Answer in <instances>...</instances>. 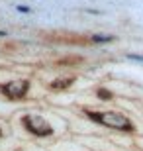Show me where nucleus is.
Instances as JSON below:
<instances>
[{"instance_id":"6","label":"nucleus","mask_w":143,"mask_h":151,"mask_svg":"<svg viewBox=\"0 0 143 151\" xmlns=\"http://www.w3.org/2000/svg\"><path fill=\"white\" fill-rule=\"evenodd\" d=\"M98 96H104V100H110V98H112V94L108 92V90H104V88L98 90Z\"/></svg>"},{"instance_id":"2","label":"nucleus","mask_w":143,"mask_h":151,"mask_svg":"<svg viewBox=\"0 0 143 151\" xmlns=\"http://www.w3.org/2000/svg\"><path fill=\"white\" fill-rule=\"evenodd\" d=\"M22 124L26 126L28 132H32V134H35V135H51L53 134V128L45 122V118L37 116V114H28V116H24Z\"/></svg>"},{"instance_id":"5","label":"nucleus","mask_w":143,"mask_h":151,"mask_svg":"<svg viewBox=\"0 0 143 151\" xmlns=\"http://www.w3.org/2000/svg\"><path fill=\"white\" fill-rule=\"evenodd\" d=\"M94 41H112V39H114V37H112V35H94Z\"/></svg>"},{"instance_id":"4","label":"nucleus","mask_w":143,"mask_h":151,"mask_svg":"<svg viewBox=\"0 0 143 151\" xmlns=\"http://www.w3.org/2000/svg\"><path fill=\"white\" fill-rule=\"evenodd\" d=\"M75 83V78H57L51 83V90H65Z\"/></svg>"},{"instance_id":"7","label":"nucleus","mask_w":143,"mask_h":151,"mask_svg":"<svg viewBox=\"0 0 143 151\" xmlns=\"http://www.w3.org/2000/svg\"><path fill=\"white\" fill-rule=\"evenodd\" d=\"M129 59H135V61H143V57L141 55H127Z\"/></svg>"},{"instance_id":"3","label":"nucleus","mask_w":143,"mask_h":151,"mask_svg":"<svg viewBox=\"0 0 143 151\" xmlns=\"http://www.w3.org/2000/svg\"><path fill=\"white\" fill-rule=\"evenodd\" d=\"M28 88H29V83L28 81H10V83H4L0 84V90L6 98L10 100H20L24 96L28 94Z\"/></svg>"},{"instance_id":"8","label":"nucleus","mask_w":143,"mask_h":151,"mask_svg":"<svg viewBox=\"0 0 143 151\" xmlns=\"http://www.w3.org/2000/svg\"><path fill=\"white\" fill-rule=\"evenodd\" d=\"M0 35H6V34H4V32H0Z\"/></svg>"},{"instance_id":"1","label":"nucleus","mask_w":143,"mask_h":151,"mask_svg":"<svg viewBox=\"0 0 143 151\" xmlns=\"http://www.w3.org/2000/svg\"><path fill=\"white\" fill-rule=\"evenodd\" d=\"M88 116L96 120V122L104 124L108 128H114V129H121V132H133V124L132 120H127L124 114H118V112H88Z\"/></svg>"},{"instance_id":"9","label":"nucleus","mask_w":143,"mask_h":151,"mask_svg":"<svg viewBox=\"0 0 143 151\" xmlns=\"http://www.w3.org/2000/svg\"><path fill=\"white\" fill-rule=\"evenodd\" d=\"M0 135H2V134H0Z\"/></svg>"}]
</instances>
